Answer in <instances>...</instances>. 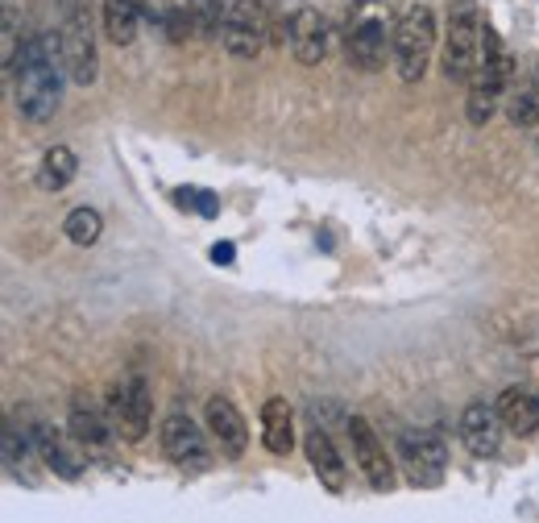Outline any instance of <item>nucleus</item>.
Wrapping results in <instances>:
<instances>
[{
	"instance_id": "f257e3e1",
	"label": "nucleus",
	"mask_w": 539,
	"mask_h": 523,
	"mask_svg": "<svg viewBox=\"0 0 539 523\" xmlns=\"http://www.w3.org/2000/svg\"><path fill=\"white\" fill-rule=\"evenodd\" d=\"M67 63H63V46L59 34H34L21 46V63L13 71V100H17V117L30 125H46L63 104L67 88Z\"/></svg>"
},
{
	"instance_id": "f03ea898",
	"label": "nucleus",
	"mask_w": 539,
	"mask_h": 523,
	"mask_svg": "<svg viewBox=\"0 0 539 523\" xmlns=\"http://www.w3.org/2000/svg\"><path fill=\"white\" fill-rule=\"evenodd\" d=\"M515 84V54L502 46V38L494 34V25L486 21V34H481V63L469 79V100H465V117L469 125H490V117L498 113L502 92Z\"/></svg>"
},
{
	"instance_id": "7ed1b4c3",
	"label": "nucleus",
	"mask_w": 539,
	"mask_h": 523,
	"mask_svg": "<svg viewBox=\"0 0 539 523\" xmlns=\"http://www.w3.org/2000/svg\"><path fill=\"white\" fill-rule=\"evenodd\" d=\"M345 54L357 71H382L394 59V25L386 0H357L345 25Z\"/></svg>"
},
{
	"instance_id": "20e7f679",
	"label": "nucleus",
	"mask_w": 539,
	"mask_h": 523,
	"mask_svg": "<svg viewBox=\"0 0 539 523\" xmlns=\"http://www.w3.org/2000/svg\"><path fill=\"white\" fill-rule=\"evenodd\" d=\"M481 34H486V17H481L477 0H452L448 21H444V54L440 67L448 84H469L477 63H481Z\"/></svg>"
},
{
	"instance_id": "39448f33",
	"label": "nucleus",
	"mask_w": 539,
	"mask_h": 523,
	"mask_svg": "<svg viewBox=\"0 0 539 523\" xmlns=\"http://www.w3.org/2000/svg\"><path fill=\"white\" fill-rule=\"evenodd\" d=\"M274 38L282 46H291V54L303 67H320L332 50V25L316 5L291 0V5H282L274 17Z\"/></svg>"
},
{
	"instance_id": "423d86ee",
	"label": "nucleus",
	"mask_w": 539,
	"mask_h": 523,
	"mask_svg": "<svg viewBox=\"0 0 539 523\" xmlns=\"http://www.w3.org/2000/svg\"><path fill=\"white\" fill-rule=\"evenodd\" d=\"M436 13L428 5H411L399 25H394V71L403 84H419L428 75V63L436 54Z\"/></svg>"
},
{
	"instance_id": "0eeeda50",
	"label": "nucleus",
	"mask_w": 539,
	"mask_h": 523,
	"mask_svg": "<svg viewBox=\"0 0 539 523\" xmlns=\"http://www.w3.org/2000/svg\"><path fill=\"white\" fill-rule=\"evenodd\" d=\"M274 38V21L262 0H224V25H220V46L233 59L249 63L270 46Z\"/></svg>"
},
{
	"instance_id": "6e6552de",
	"label": "nucleus",
	"mask_w": 539,
	"mask_h": 523,
	"mask_svg": "<svg viewBox=\"0 0 539 523\" xmlns=\"http://www.w3.org/2000/svg\"><path fill=\"white\" fill-rule=\"evenodd\" d=\"M108 416L117 424L121 440L137 445V440L150 436V420H154V395H150V382L141 374H121L117 382L108 387Z\"/></svg>"
},
{
	"instance_id": "1a4fd4ad",
	"label": "nucleus",
	"mask_w": 539,
	"mask_h": 523,
	"mask_svg": "<svg viewBox=\"0 0 539 523\" xmlns=\"http://www.w3.org/2000/svg\"><path fill=\"white\" fill-rule=\"evenodd\" d=\"M208 436L212 432H204L187 411H170V416L162 420V432H158L166 461L183 474H204L212 465V440Z\"/></svg>"
},
{
	"instance_id": "9d476101",
	"label": "nucleus",
	"mask_w": 539,
	"mask_h": 523,
	"mask_svg": "<svg viewBox=\"0 0 539 523\" xmlns=\"http://www.w3.org/2000/svg\"><path fill=\"white\" fill-rule=\"evenodd\" d=\"M59 46H63V63H67V75L71 84H96V71H100V59H96V38H92V21L79 5L67 9V21L59 30Z\"/></svg>"
},
{
	"instance_id": "9b49d317",
	"label": "nucleus",
	"mask_w": 539,
	"mask_h": 523,
	"mask_svg": "<svg viewBox=\"0 0 539 523\" xmlns=\"http://www.w3.org/2000/svg\"><path fill=\"white\" fill-rule=\"evenodd\" d=\"M71 436L79 440V449L88 453V461H108L112 445H117V424H112L108 407H96L88 395H75L71 399Z\"/></svg>"
},
{
	"instance_id": "f8f14e48",
	"label": "nucleus",
	"mask_w": 539,
	"mask_h": 523,
	"mask_svg": "<svg viewBox=\"0 0 539 523\" xmlns=\"http://www.w3.org/2000/svg\"><path fill=\"white\" fill-rule=\"evenodd\" d=\"M349 440H353V461L365 474L374 490H390L394 486V461L386 453V440L374 432V424L365 416H349Z\"/></svg>"
},
{
	"instance_id": "ddd939ff",
	"label": "nucleus",
	"mask_w": 539,
	"mask_h": 523,
	"mask_svg": "<svg viewBox=\"0 0 539 523\" xmlns=\"http://www.w3.org/2000/svg\"><path fill=\"white\" fill-rule=\"evenodd\" d=\"M399 453L403 465L415 486H436L444 478V465H448V445L432 432H407L399 440Z\"/></svg>"
},
{
	"instance_id": "4468645a",
	"label": "nucleus",
	"mask_w": 539,
	"mask_h": 523,
	"mask_svg": "<svg viewBox=\"0 0 539 523\" xmlns=\"http://www.w3.org/2000/svg\"><path fill=\"white\" fill-rule=\"evenodd\" d=\"M502 416H498V407H486V403H469L461 411V445L473 453V457H494L502 449Z\"/></svg>"
},
{
	"instance_id": "2eb2a0df",
	"label": "nucleus",
	"mask_w": 539,
	"mask_h": 523,
	"mask_svg": "<svg viewBox=\"0 0 539 523\" xmlns=\"http://www.w3.org/2000/svg\"><path fill=\"white\" fill-rule=\"evenodd\" d=\"M204 424H208L212 440H216L220 453L229 457V461H237V457L245 453V445H249V428H245V416L233 407V399L212 395L208 407H204Z\"/></svg>"
},
{
	"instance_id": "dca6fc26",
	"label": "nucleus",
	"mask_w": 539,
	"mask_h": 523,
	"mask_svg": "<svg viewBox=\"0 0 539 523\" xmlns=\"http://www.w3.org/2000/svg\"><path fill=\"white\" fill-rule=\"evenodd\" d=\"M34 445H38V453L46 461V470H54L59 478H67V482H79L83 478V461H88V453L79 449L75 436L67 440L54 424H38L34 428Z\"/></svg>"
},
{
	"instance_id": "f3484780",
	"label": "nucleus",
	"mask_w": 539,
	"mask_h": 523,
	"mask_svg": "<svg viewBox=\"0 0 539 523\" xmlns=\"http://www.w3.org/2000/svg\"><path fill=\"white\" fill-rule=\"evenodd\" d=\"M303 449H307V461H311V470L320 474V482L332 490V494H340L345 490V457L336 453V440L316 424L307 436H303Z\"/></svg>"
},
{
	"instance_id": "a211bd4d",
	"label": "nucleus",
	"mask_w": 539,
	"mask_h": 523,
	"mask_svg": "<svg viewBox=\"0 0 539 523\" xmlns=\"http://www.w3.org/2000/svg\"><path fill=\"white\" fill-rule=\"evenodd\" d=\"M494 407H498L506 432H515V436L539 432V391H531V387H506Z\"/></svg>"
},
{
	"instance_id": "6ab92c4d",
	"label": "nucleus",
	"mask_w": 539,
	"mask_h": 523,
	"mask_svg": "<svg viewBox=\"0 0 539 523\" xmlns=\"http://www.w3.org/2000/svg\"><path fill=\"white\" fill-rule=\"evenodd\" d=\"M195 5H200V0H162L158 13L146 9V17L154 21V30L170 46H183L187 38H200V25H195Z\"/></svg>"
},
{
	"instance_id": "aec40b11",
	"label": "nucleus",
	"mask_w": 539,
	"mask_h": 523,
	"mask_svg": "<svg viewBox=\"0 0 539 523\" xmlns=\"http://www.w3.org/2000/svg\"><path fill=\"white\" fill-rule=\"evenodd\" d=\"M146 0H104L100 5V17H104V34L108 42L117 46H133L141 21H146Z\"/></svg>"
},
{
	"instance_id": "412c9836",
	"label": "nucleus",
	"mask_w": 539,
	"mask_h": 523,
	"mask_svg": "<svg viewBox=\"0 0 539 523\" xmlns=\"http://www.w3.org/2000/svg\"><path fill=\"white\" fill-rule=\"evenodd\" d=\"M262 445L274 457H287L295 449V416H291V403L287 399H266L262 407Z\"/></svg>"
},
{
	"instance_id": "4be33fe9",
	"label": "nucleus",
	"mask_w": 539,
	"mask_h": 523,
	"mask_svg": "<svg viewBox=\"0 0 539 523\" xmlns=\"http://www.w3.org/2000/svg\"><path fill=\"white\" fill-rule=\"evenodd\" d=\"M75 175H79V158H75L71 146H50L38 162V187L42 191H63V187L75 183Z\"/></svg>"
},
{
	"instance_id": "5701e85b",
	"label": "nucleus",
	"mask_w": 539,
	"mask_h": 523,
	"mask_svg": "<svg viewBox=\"0 0 539 523\" xmlns=\"http://www.w3.org/2000/svg\"><path fill=\"white\" fill-rule=\"evenodd\" d=\"M63 233H67L71 245H96L100 233H104V216H100L96 208H88V204H79V208L67 212Z\"/></svg>"
},
{
	"instance_id": "b1692460",
	"label": "nucleus",
	"mask_w": 539,
	"mask_h": 523,
	"mask_svg": "<svg viewBox=\"0 0 539 523\" xmlns=\"http://www.w3.org/2000/svg\"><path fill=\"white\" fill-rule=\"evenodd\" d=\"M506 117L510 125H519V129H535L539 125V88H515L506 100Z\"/></svg>"
},
{
	"instance_id": "393cba45",
	"label": "nucleus",
	"mask_w": 539,
	"mask_h": 523,
	"mask_svg": "<svg viewBox=\"0 0 539 523\" xmlns=\"http://www.w3.org/2000/svg\"><path fill=\"white\" fill-rule=\"evenodd\" d=\"M175 204L187 208V212H195V216H204V220H212L220 212V200L212 196V191H204V187H179L175 191Z\"/></svg>"
},
{
	"instance_id": "a878e982",
	"label": "nucleus",
	"mask_w": 539,
	"mask_h": 523,
	"mask_svg": "<svg viewBox=\"0 0 539 523\" xmlns=\"http://www.w3.org/2000/svg\"><path fill=\"white\" fill-rule=\"evenodd\" d=\"M195 25H200V38L220 42V25H224V0H200V5H195Z\"/></svg>"
},
{
	"instance_id": "bb28decb",
	"label": "nucleus",
	"mask_w": 539,
	"mask_h": 523,
	"mask_svg": "<svg viewBox=\"0 0 539 523\" xmlns=\"http://www.w3.org/2000/svg\"><path fill=\"white\" fill-rule=\"evenodd\" d=\"M17 71V9L5 5V75L13 79Z\"/></svg>"
},
{
	"instance_id": "cd10ccee",
	"label": "nucleus",
	"mask_w": 539,
	"mask_h": 523,
	"mask_svg": "<svg viewBox=\"0 0 539 523\" xmlns=\"http://www.w3.org/2000/svg\"><path fill=\"white\" fill-rule=\"evenodd\" d=\"M237 258V250H233V245L229 241H220V245H212V262H224V266H229Z\"/></svg>"
}]
</instances>
